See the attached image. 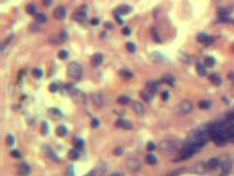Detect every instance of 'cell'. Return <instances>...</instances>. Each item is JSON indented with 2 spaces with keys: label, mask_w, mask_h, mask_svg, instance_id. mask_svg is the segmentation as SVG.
Returning a JSON list of instances; mask_svg holds the SVG:
<instances>
[{
  "label": "cell",
  "mask_w": 234,
  "mask_h": 176,
  "mask_svg": "<svg viewBox=\"0 0 234 176\" xmlns=\"http://www.w3.org/2000/svg\"><path fill=\"white\" fill-rule=\"evenodd\" d=\"M112 176H114V175H112Z\"/></svg>",
  "instance_id": "6125c7cd"
},
{
  "label": "cell",
  "mask_w": 234,
  "mask_h": 176,
  "mask_svg": "<svg viewBox=\"0 0 234 176\" xmlns=\"http://www.w3.org/2000/svg\"><path fill=\"white\" fill-rule=\"evenodd\" d=\"M102 61H104V57L100 53H97V54H95L91 57V64L94 66H99L100 64L102 63Z\"/></svg>",
  "instance_id": "ffe728a7"
},
{
  "label": "cell",
  "mask_w": 234,
  "mask_h": 176,
  "mask_svg": "<svg viewBox=\"0 0 234 176\" xmlns=\"http://www.w3.org/2000/svg\"><path fill=\"white\" fill-rule=\"evenodd\" d=\"M177 150V143L171 140L161 141L158 144V151L163 154H171Z\"/></svg>",
  "instance_id": "3957f363"
},
{
  "label": "cell",
  "mask_w": 234,
  "mask_h": 176,
  "mask_svg": "<svg viewBox=\"0 0 234 176\" xmlns=\"http://www.w3.org/2000/svg\"><path fill=\"white\" fill-rule=\"evenodd\" d=\"M67 175L68 176H74V168H73L72 166L67 170Z\"/></svg>",
  "instance_id": "f5cc1de1"
},
{
  "label": "cell",
  "mask_w": 234,
  "mask_h": 176,
  "mask_svg": "<svg viewBox=\"0 0 234 176\" xmlns=\"http://www.w3.org/2000/svg\"><path fill=\"white\" fill-rule=\"evenodd\" d=\"M82 73H84V69H82V66L79 63L72 62V63L68 64L67 74L69 77H72L74 79H80L81 76H82Z\"/></svg>",
  "instance_id": "7a4b0ae2"
},
{
  "label": "cell",
  "mask_w": 234,
  "mask_h": 176,
  "mask_svg": "<svg viewBox=\"0 0 234 176\" xmlns=\"http://www.w3.org/2000/svg\"><path fill=\"white\" fill-rule=\"evenodd\" d=\"M57 90V85L56 84H51L50 85V91L51 93H55Z\"/></svg>",
  "instance_id": "681fc988"
},
{
  "label": "cell",
  "mask_w": 234,
  "mask_h": 176,
  "mask_svg": "<svg viewBox=\"0 0 234 176\" xmlns=\"http://www.w3.org/2000/svg\"><path fill=\"white\" fill-rule=\"evenodd\" d=\"M42 129H43V133H44V134H47V132H49V126H47V123H46V122H44V123H43Z\"/></svg>",
  "instance_id": "7dc6e473"
},
{
  "label": "cell",
  "mask_w": 234,
  "mask_h": 176,
  "mask_svg": "<svg viewBox=\"0 0 234 176\" xmlns=\"http://www.w3.org/2000/svg\"><path fill=\"white\" fill-rule=\"evenodd\" d=\"M219 20L222 21V22H231V21H232V20L229 18V16H228V17H220Z\"/></svg>",
  "instance_id": "f907efd6"
},
{
  "label": "cell",
  "mask_w": 234,
  "mask_h": 176,
  "mask_svg": "<svg viewBox=\"0 0 234 176\" xmlns=\"http://www.w3.org/2000/svg\"><path fill=\"white\" fill-rule=\"evenodd\" d=\"M130 101H131L130 98L126 97V96H120V97L118 98V104L123 105V106H124V105H128Z\"/></svg>",
  "instance_id": "1f68e13d"
},
{
  "label": "cell",
  "mask_w": 234,
  "mask_h": 176,
  "mask_svg": "<svg viewBox=\"0 0 234 176\" xmlns=\"http://www.w3.org/2000/svg\"><path fill=\"white\" fill-rule=\"evenodd\" d=\"M126 49H128V51L131 52V53H134L135 51H136V46H135L134 43H132V42H128V43H126Z\"/></svg>",
  "instance_id": "74e56055"
},
{
  "label": "cell",
  "mask_w": 234,
  "mask_h": 176,
  "mask_svg": "<svg viewBox=\"0 0 234 176\" xmlns=\"http://www.w3.org/2000/svg\"><path fill=\"white\" fill-rule=\"evenodd\" d=\"M46 149H47L46 150V153H47V155H49V158H50L51 160H53V161H55V162H61V161L58 160V156H57V155H56L52 150L49 149L47 146H46Z\"/></svg>",
  "instance_id": "f1b7e54d"
},
{
  "label": "cell",
  "mask_w": 234,
  "mask_h": 176,
  "mask_svg": "<svg viewBox=\"0 0 234 176\" xmlns=\"http://www.w3.org/2000/svg\"><path fill=\"white\" fill-rule=\"evenodd\" d=\"M208 37H209V35H207V34H204V33H199L198 35H197V41L200 42V43H206L208 41Z\"/></svg>",
  "instance_id": "836d02e7"
},
{
  "label": "cell",
  "mask_w": 234,
  "mask_h": 176,
  "mask_svg": "<svg viewBox=\"0 0 234 176\" xmlns=\"http://www.w3.org/2000/svg\"><path fill=\"white\" fill-rule=\"evenodd\" d=\"M196 69H197V73H198L199 76H206L207 75V69L204 67V65L201 63H197L196 65Z\"/></svg>",
  "instance_id": "603a6c76"
},
{
  "label": "cell",
  "mask_w": 234,
  "mask_h": 176,
  "mask_svg": "<svg viewBox=\"0 0 234 176\" xmlns=\"http://www.w3.org/2000/svg\"><path fill=\"white\" fill-rule=\"evenodd\" d=\"M212 106V102L211 101H209V100H200L198 102V107L200 109H202V110H208V109H210Z\"/></svg>",
  "instance_id": "7402d4cb"
},
{
  "label": "cell",
  "mask_w": 234,
  "mask_h": 176,
  "mask_svg": "<svg viewBox=\"0 0 234 176\" xmlns=\"http://www.w3.org/2000/svg\"><path fill=\"white\" fill-rule=\"evenodd\" d=\"M233 111H234V110H233Z\"/></svg>",
  "instance_id": "be15d7a7"
},
{
  "label": "cell",
  "mask_w": 234,
  "mask_h": 176,
  "mask_svg": "<svg viewBox=\"0 0 234 176\" xmlns=\"http://www.w3.org/2000/svg\"><path fill=\"white\" fill-rule=\"evenodd\" d=\"M229 78H231V81H234V73H230Z\"/></svg>",
  "instance_id": "91938a15"
},
{
  "label": "cell",
  "mask_w": 234,
  "mask_h": 176,
  "mask_svg": "<svg viewBox=\"0 0 234 176\" xmlns=\"http://www.w3.org/2000/svg\"><path fill=\"white\" fill-rule=\"evenodd\" d=\"M84 141L81 140V139H77V140H75V146H76L77 150H82L84 149Z\"/></svg>",
  "instance_id": "8d00e7d4"
},
{
  "label": "cell",
  "mask_w": 234,
  "mask_h": 176,
  "mask_svg": "<svg viewBox=\"0 0 234 176\" xmlns=\"http://www.w3.org/2000/svg\"><path fill=\"white\" fill-rule=\"evenodd\" d=\"M54 17L56 19H58V20H63L66 17V9H65V7H63V6L57 7L54 11Z\"/></svg>",
  "instance_id": "9a60e30c"
},
{
  "label": "cell",
  "mask_w": 234,
  "mask_h": 176,
  "mask_svg": "<svg viewBox=\"0 0 234 176\" xmlns=\"http://www.w3.org/2000/svg\"><path fill=\"white\" fill-rule=\"evenodd\" d=\"M209 79H210V81H211L214 86H220L221 83H222V79H221L220 75H218V74H211L210 77H209Z\"/></svg>",
  "instance_id": "44dd1931"
},
{
  "label": "cell",
  "mask_w": 234,
  "mask_h": 176,
  "mask_svg": "<svg viewBox=\"0 0 234 176\" xmlns=\"http://www.w3.org/2000/svg\"><path fill=\"white\" fill-rule=\"evenodd\" d=\"M185 172H186V168H185V167H180V168H177V170L171 171V173H168L166 176H179L180 174H183Z\"/></svg>",
  "instance_id": "4316f807"
},
{
  "label": "cell",
  "mask_w": 234,
  "mask_h": 176,
  "mask_svg": "<svg viewBox=\"0 0 234 176\" xmlns=\"http://www.w3.org/2000/svg\"><path fill=\"white\" fill-rule=\"evenodd\" d=\"M79 156H80V154H79V151L77 149H73L69 151V158H72L73 161H76V160H78L79 158Z\"/></svg>",
  "instance_id": "83f0119b"
},
{
  "label": "cell",
  "mask_w": 234,
  "mask_h": 176,
  "mask_svg": "<svg viewBox=\"0 0 234 176\" xmlns=\"http://www.w3.org/2000/svg\"><path fill=\"white\" fill-rule=\"evenodd\" d=\"M213 143L216 145V146H224L226 143H228V138H226V134H225V131H222V132H218L216 134H213L211 136Z\"/></svg>",
  "instance_id": "8992f818"
},
{
  "label": "cell",
  "mask_w": 234,
  "mask_h": 176,
  "mask_svg": "<svg viewBox=\"0 0 234 176\" xmlns=\"http://www.w3.org/2000/svg\"><path fill=\"white\" fill-rule=\"evenodd\" d=\"M194 105L190 100H183L179 105L177 106V113L179 115H188L192 111Z\"/></svg>",
  "instance_id": "277c9868"
},
{
  "label": "cell",
  "mask_w": 234,
  "mask_h": 176,
  "mask_svg": "<svg viewBox=\"0 0 234 176\" xmlns=\"http://www.w3.org/2000/svg\"><path fill=\"white\" fill-rule=\"evenodd\" d=\"M145 162H146V164H149V165H155L157 163V158L153 154H147L145 156Z\"/></svg>",
  "instance_id": "d4e9b609"
},
{
  "label": "cell",
  "mask_w": 234,
  "mask_h": 176,
  "mask_svg": "<svg viewBox=\"0 0 234 176\" xmlns=\"http://www.w3.org/2000/svg\"><path fill=\"white\" fill-rule=\"evenodd\" d=\"M232 51H233V53H234V44H233V46H232Z\"/></svg>",
  "instance_id": "94428289"
},
{
  "label": "cell",
  "mask_w": 234,
  "mask_h": 176,
  "mask_svg": "<svg viewBox=\"0 0 234 176\" xmlns=\"http://www.w3.org/2000/svg\"><path fill=\"white\" fill-rule=\"evenodd\" d=\"M25 11H27L29 14H35V12H36V7H35V5H33V4H30V5H27V8H25Z\"/></svg>",
  "instance_id": "d6a6232c"
},
{
  "label": "cell",
  "mask_w": 234,
  "mask_h": 176,
  "mask_svg": "<svg viewBox=\"0 0 234 176\" xmlns=\"http://www.w3.org/2000/svg\"><path fill=\"white\" fill-rule=\"evenodd\" d=\"M14 143V138L12 134H9V136H7V144L9 145V146H11V145Z\"/></svg>",
  "instance_id": "ee69618b"
},
{
  "label": "cell",
  "mask_w": 234,
  "mask_h": 176,
  "mask_svg": "<svg viewBox=\"0 0 234 176\" xmlns=\"http://www.w3.org/2000/svg\"><path fill=\"white\" fill-rule=\"evenodd\" d=\"M125 165H126V167H128V170L132 172L140 171V170L142 168V163L140 162L139 158H128L125 162Z\"/></svg>",
  "instance_id": "52a82bcc"
},
{
  "label": "cell",
  "mask_w": 234,
  "mask_h": 176,
  "mask_svg": "<svg viewBox=\"0 0 234 176\" xmlns=\"http://www.w3.org/2000/svg\"><path fill=\"white\" fill-rule=\"evenodd\" d=\"M119 75L123 78H125V79H130L133 77V74L129 71V69H120V72H119Z\"/></svg>",
  "instance_id": "484cf974"
},
{
  "label": "cell",
  "mask_w": 234,
  "mask_h": 176,
  "mask_svg": "<svg viewBox=\"0 0 234 176\" xmlns=\"http://www.w3.org/2000/svg\"><path fill=\"white\" fill-rule=\"evenodd\" d=\"M146 149H147V151H149V152H153V151H155V150H156V145L154 144L153 142H149V143H147V145H146Z\"/></svg>",
  "instance_id": "f35d334b"
},
{
  "label": "cell",
  "mask_w": 234,
  "mask_h": 176,
  "mask_svg": "<svg viewBox=\"0 0 234 176\" xmlns=\"http://www.w3.org/2000/svg\"><path fill=\"white\" fill-rule=\"evenodd\" d=\"M218 13H219L220 17H228L230 13V10H228L226 8H219Z\"/></svg>",
  "instance_id": "d590c367"
},
{
  "label": "cell",
  "mask_w": 234,
  "mask_h": 176,
  "mask_svg": "<svg viewBox=\"0 0 234 176\" xmlns=\"http://www.w3.org/2000/svg\"><path fill=\"white\" fill-rule=\"evenodd\" d=\"M168 97H169V94H168V91L165 90L162 93V99L163 100H168Z\"/></svg>",
  "instance_id": "c3c4849f"
},
{
  "label": "cell",
  "mask_w": 234,
  "mask_h": 176,
  "mask_svg": "<svg viewBox=\"0 0 234 176\" xmlns=\"http://www.w3.org/2000/svg\"><path fill=\"white\" fill-rule=\"evenodd\" d=\"M221 176H228L231 172V167H232V162L229 158H224L221 161Z\"/></svg>",
  "instance_id": "ba28073f"
},
{
  "label": "cell",
  "mask_w": 234,
  "mask_h": 176,
  "mask_svg": "<svg viewBox=\"0 0 234 176\" xmlns=\"http://www.w3.org/2000/svg\"><path fill=\"white\" fill-rule=\"evenodd\" d=\"M152 33H153V39L155 41H156V42H161V39H159V37H158V35H157V33H156V32H155V30H152Z\"/></svg>",
  "instance_id": "816d5d0a"
},
{
  "label": "cell",
  "mask_w": 234,
  "mask_h": 176,
  "mask_svg": "<svg viewBox=\"0 0 234 176\" xmlns=\"http://www.w3.org/2000/svg\"><path fill=\"white\" fill-rule=\"evenodd\" d=\"M33 75H34L35 77H37V78H41L42 75H43V72L41 71L40 68H35V69L33 71Z\"/></svg>",
  "instance_id": "b9f144b4"
},
{
  "label": "cell",
  "mask_w": 234,
  "mask_h": 176,
  "mask_svg": "<svg viewBox=\"0 0 234 176\" xmlns=\"http://www.w3.org/2000/svg\"><path fill=\"white\" fill-rule=\"evenodd\" d=\"M67 39H68L67 32H66V31H62V32H61V40H62V41H66Z\"/></svg>",
  "instance_id": "bcb514c9"
},
{
  "label": "cell",
  "mask_w": 234,
  "mask_h": 176,
  "mask_svg": "<svg viewBox=\"0 0 234 176\" xmlns=\"http://www.w3.org/2000/svg\"><path fill=\"white\" fill-rule=\"evenodd\" d=\"M117 127L121 128V129H124V130H132L133 129V123L130 121V120H126V119H119L117 121Z\"/></svg>",
  "instance_id": "9c48e42d"
},
{
  "label": "cell",
  "mask_w": 234,
  "mask_h": 176,
  "mask_svg": "<svg viewBox=\"0 0 234 176\" xmlns=\"http://www.w3.org/2000/svg\"><path fill=\"white\" fill-rule=\"evenodd\" d=\"M133 110H134V112L136 113V116L142 117L145 113L144 105L142 104L141 101H134V102H133Z\"/></svg>",
  "instance_id": "7c38bea8"
},
{
  "label": "cell",
  "mask_w": 234,
  "mask_h": 176,
  "mask_svg": "<svg viewBox=\"0 0 234 176\" xmlns=\"http://www.w3.org/2000/svg\"><path fill=\"white\" fill-rule=\"evenodd\" d=\"M214 64H216V59H213L212 56H207V57L204 59V65L208 66V67L214 66Z\"/></svg>",
  "instance_id": "f546056e"
},
{
  "label": "cell",
  "mask_w": 234,
  "mask_h": 176,
  "mask_svg": "<svg viewBox=\"0 0 234 176\" xmlns=\"http://www.w3.org/2000/svg\"><path fill=\"white\" fill-rule=\"evenodd\" d=\"M30 173H31V167L25 162L21 163L18 166V174L20 176H29Z\"/></svg>",
  "instance_id": "30bf717a"
},
{
  "label": "cell",
  "mask_w": 234,
  "mask_h": 176,
  "mask_svg": "<svg viewBox=\"0 0 234 176\" xmlns=\"http://www.w3.org/2000/svg\"><path fill=\"white\" fill-rule=\"evenodd\" d=\"M68 56V53L66 52V51H64V50H62V51H59L58 52V57L61 59H65L66 57Z\"/></svg>",
  "instance_id": "7bdbcfd3"
},
{
  "label": "cell",
  "mask_w": 234,
  "mask_h": 176,
  "mask_svg": "<svg viewBox=\"0 0 234 176\" xmlns=\"http://www.w3.org/2000/svg\"><path fill=\"white\" fill-rule=\"evenodd\" d=\"M123 153H124V150H123V148H120V146H119V148H116V149L113 150V154H114V155H118V156H119V155H122Z\"/></svg>",
  "instance_id": "ab89813d"
},
{
  "label": "cell",
  "mask_w": 234,
  "mask_h": 176,
  "mask_svg": "<svg viewBox=\"0 0 234 176\" xmlns=\"http://www.w3.org/2000/svg\"><path fill=\"white\" fill-rule=\"evenodd\" d=\"M98 23H99V19L95 18L91 20V24H98Z\"/></svg>",
  "instance_id": "680465c9"
},
{
  "label": "cell",
  "mask_w": 234,
  "mask_h": 176,
  "mask_svg": "<svg viewBox=\"0 0 234 176\" xmlns=\"http://www.w3.org/2000/svg\"><path fill=\"white\" fill-rule=\"evenodd\" d=\"M123 33L126 34V35H130V33H131L130 29H129V28H124V29H123Z\"/></svg>",
  "instance_id": "11a10c76"
},
{
  "label": "cell",
  "mask_w": 234,
  "mask_h": 176,
  "mask_svg": "<svg viewBox=\"0 0 234 176\" xmlns=\"http://www.w3.org/2000/svg\"><path fill=\"white\" fill-rule=\"evenodd\" d=\"M10 154H11V156H13V158H21V153H20V151H19V150H12Z\"/></svg>",
  "instance_id": "60d3db41"
},
{
  "label": "cell",
  "mask_w": 234,
  "mask_h": 176,
  "mask_svg": "<svg viewBox=\"0 0 234 176\" xmlns=\"http://www.w3.org/2000/svg\"><path fill=\"white\" fill-rule=\"evenodd\" d=\"M146 87H147V90H149L151 93H153V94H156V93L158 91L159 84H158L157 81H149V83L146 84Z\"/></svg>",
  "instance_id": "e0dca14e"
},
{
  "label": "cell",
  "mask_w": 234,
  "mask_h": 176,
  "mask_svg": "<svg viewBox=\"0 0 234 176\" xmlns=\"http://www.w3.org/2000/svg\"><path fill=\"white\" fill-rule=\"evenodd\" d=\"M91 100H92V102L95 106L97 107H101L102 104H104V100H102V97L100 94H94V95H91Z\"/></svg>",
  "instance_id": "d6986e66"
},
{
  "label": "cell",
  "mask_w": 234,
  "mask_h": 176,
  "mask_svg": "<svg viewBox=\"0 0 234 176\" xmlns=\"http://www.w3.org/2000/svg\"><path fill=\"white\" fill-rule=\"evenodd\" d=\"M43 2H44L45 6H51L52 2H53V0H43Z\"/></svg>",
  "instance_id": "6f0895ef"
},
{
  "label": "cell",
  "mask_w": 234,
  "mask_h": 176,
  "mask_svg": "<svg viewBox=\"0 0 234 176\" xmlns=\"http://www.w3.org/2000/svg\"><path fill=\"white\" fill-rule=\"evenodd\" d=\"M207 165H208V168H209V171H214L216 170L218 167L221 165V161L219 158H210L209 161L207 162Z\"/></svg>",
  "instance_id": "5bb4252c"
},
{
  "label": "cell",
  "mask_w": 234,
  "mask_h": 176,
  "mask_svg": "<svg viewBox=\"0 0 234 176\" xmlns=\"http://www.w3.org/2000/svg\"><path fill=\"white\" fill-rule=\"evenodd\" d=\"M163 81L164 83H166V84H168V85H174V81H175V78L171 76V75H165V76L162 78Z\"/></svg>",
  "instance_id": "4dcf8cb0"
},
{
  "label": "cell",
  "mask_w": 234,
  "mask_h": 176,
  "mask_svg": "<svg viewBox=\"0 0 234 176\" xmlns=\"http://www.w3.org/2000/svg\"><path fill=\"white\" fill-rule=\"evenodd\" d=\"M190 173H194V174H199V175H202V174H206L209 172V168H208L207 163L204 162H197L195 163L192 166L189 168Z\"/></svg>",
  "instance_id": "5b68a950"
},
{
  "label": "cell",
  "mask_w": 234,
  "mask_h": 176,
  "mask_svg": "<svg viewBox=\"0 0 234 176\" xmlns=\"http://www.w3.org/2000/svg\"><path fill=\"white\" fill-rule=\"evenodd\" d=\"M213 41H214V39L211 37V36H209V37H208V41L206 42V44H207V45H210L211 43H213Z\"/></svg>",
  "instance_id": "db71d44e"
},
{
  "label": "cell",
  "mask_w": 234,
  "mask_h": 176,
  "mask_svg": "<svg viewBox=\"0 0 234 176\" xmlns=\"http://www.w3.org/2000/svg\"><path fill=\"white\" fill-rule=\"evenodd\" d=\"M200 150H198L197 148H195L192 145L190 144H186L183 148V149L180 150V152L178 153L177 155V158L174 160V162H180V161H186V160H188L194 154H196L197 152H199Z\"/></svg>",
  "instance_id": "6da1fadb"
},
{
  "label": "cell",
  "mask_w": 234,
  "mask_h": 176,
  "mask_svg": "<svg viewBox=\"0 0 234 176\" xmlns=\"http://www.w3.org/2000/svg\"><path fill=\"white\" fill-rule=\"evenodd\" d=\"M99 120H98V119H92V120H91V127H92V128H98V127H99Z\"/></svg>",
  "instance_id": "f6af8a7d"
},
{
  "label": "cell",
  "mask_w": 234,
  "mask_h": 176,
  "mask_svg": "<svg viewBox=\"0 0 234 176\" xmlns=\"http://www.w3.org/2000/svg\"><path fill=\"white\" fill-rule=\"evenodd\" d=\"M85 176H96V170H92V171H90L88 174H86Z\"/></svg>",
  "instance_id": "9f6ffc18"
},
{
  "label": "cell",
  "mask_w": 234,
  "mask_h": 176,
  "mask_svg": "<svg viewBox=\"0 0 234 176\" xmlns=\"http://www.w3.org/2000/svg\"><path fill=\"white\" fill-rule=\"evenodd\" d=\"M153 93H151L149 90H147V89H145V90L141 91V96H142V98L144 100H146V101H152L153 100Z\"/></svg>",
  "instance_id": "cb8c5ba5"
},
{
  "label": "cell",
  "mask_w": 234,
  "mask_h": 176,
  "mask_svg": "<svg viewBox=\"0 0 234 176\" xmlns=\"http://www.w3.org/2000/svg\"><path fill=\"white\" fill-rule=\"evenodd\" d=\"M67 128L65 126H63V124H61V126H58L56 129H55V133H56V136H58V138H64V136L67 134Z\"/></svg>",
  "instance_id": "ac0fdd59"
},
{
  "label": "cell",
  "mask_w": 234,
  "mask_h": 176,
  "mask_svg": "<svg viewBox=\"0 0 234 176\" xmlns=\"http://www.w3.org/2000/svg\"><path fill=\"white\" fill-rule=\"evenodd\" d=\"M86 18H87V13H86V9H85V6L80 8V9H78L74 13V19L76 20V21H79V22H82V21H85Z\"/></svg>",
  "instance_id": "4fadbf2b"
},
{
  "label": "cell",
  "mask_w": 234,
  "mask_h": 176,
  "mask_svg": "<svg viewBox=\"0 0 234 176\" xmlns=\"http://www.w3.org/2000/svg\"><path fill=\"white\" fill-rule=\"evenodd\" d=\"M35 20L37 21V22H46V20H47V18H46V16H45L44 13H36L35 14Z\"/></svg>",
  "instance_id": "e575fe53"
},
{
  "label": "cell",
  "mask_w": 234,
  "mask_h": 176,
  "mask_svg": "<svg viewBox=\"0 0 234 176\" xmlns=\"http://www.w3.org/2000/svg\"><path fill=\"white\" fill-rule=\"evenodd\" d=\"M131 11H132V7H130V6L128 5H122V6H119L117 8V10H116V12L119 14H128L130 13Z\"/></svg>",
  "instance_id": "2e32d148"
},
{
  "label": "cell",
  "mask_w": 234,
  "mask_h": 176,
  "mask_svg": "<svg viewBox=\"0 0 234 176\" xmlns=\"http://www.w3.org/2000/svg\"><path fill=\"white\" fill-rule=\"evenodd\" d=\"M47 113L51 119H53V120H59L63 118V112L57 108H50L47 110Z\"/></svg>",
  "instance_id": "8fae6325"
}]
</instances>
